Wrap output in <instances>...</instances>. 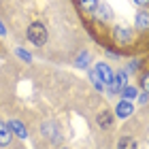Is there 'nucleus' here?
Returning a JSON list of instances; mask_svg holds the SVG:
<instances>
[{
    "mask_svg": "<svg viewBox=\"0 0 149 149\" xmlns=\"http://www.w3.org/2000/svg\"><path fill=\"white\" fill-rule=\"evenodd\" d=\"M26 34H28V40H30L32 45H36V47H43L47 43V28H45L43 24H38V22L30 24Z\"/></svg>",
    "mask_w": 149,
    "mask_h": 149,
    "instance_id": "1",
    "label": "nucleus"
},
{
    "mask_svg": "<svg viewBox=\"0 0 149 149\" xmlns=\"http://www.w3.org/2000/svg\"><path fill=\"white\" fill-rule=\"evenodd\" d=\"M111 79H113V70L109 68V64L98 62V64L92 68V81H94V83H102V85H107Z\"/></svg>",
    "mask_w": 149,
    "mask_h": 149,
    "instance_id": "2",
    "label": "nucleus"
},
{
    "mask_svg": "<svg viewBox=\"0 0 149 149\" xmlns=\"http://www.w3.org/2000/svg\"><path fill=\"white\" fill-rule=\"evenodd\" d=\"M128 72L126 70H121V72H117V74H113V79L107 83V92L109 94H119L121 92V87H124L126 83H128Z\"/></svg>",
    "mask_w": 149,
    "mask_h": 149,
    "instance_id": "3",
    "label": "nucleus"
},
{
    "mask_svg": "<svg viewBox=\"0 0 149 149\" xmlns=\"http://www.w3.org/2000/svg\"><path fill=\"white\" fill-rule=\"evenodd\" d=\"M113 38L117 40L119 45H128L132 40V30L128 28V26H117V28L113 30Z\"/></svg>",
    "mask_w": 149,
    "mask_h": 149,
    "instance_id": "4",
    "label": "nucleus"
},
{
    "mask_svg": "<svg viewBox=\"0 0 149 149\" xmlns=\"http://www.w3.org/2000/svg\"><path fill=\"white\" fill-rule=\"evenodd\" d=\"M134 113V107H132V100H119L117 107H115V115L121 119H126V117H130V115Z\"/></svg>",
    "mask_w": 149,
    "mask_h": 149,
    "instance_id": "5",
    "label": "nucleus"
},
{
    "mask_svg": "<svg viewBox=\"0 0 149 149\" xmlns=\"http://www.w3.org/2000/svg\"><path fill=\"white\" fill-rule=\"evenodd\" d=\"M94 13H96V19H100V22H111L113 19V11L109 4H98Z\"/></svg>",
    "mask_w": 149,
    "mask_h": 149,
    "instance_id": "6",
    "label": "nucleus"
},
{
    "mask_svg": "<svg viewBox=\"0 0 149 149\" xmlns=\"http://www.w3.org/2000/svg\"><path fill=\"white\" fill-rule=\"evenodd\" d=\"M11 139H13V132H11L9 124L0 121V147H6V145H11Z\"/></svg>",
    "mask_w": 149,
    "mask_h": 149,
    "instance_id": "7",
    "label": "nucleus"
},
{
    "mask_svg": "<svg viewBox=\"0 0 149 149\" xmlns=\"http://www.w3.org/2000/svg\"><path fill=\"white\" fill-rule=\"evenodd\" d=\"M134 26H136L141 32L149 30V11H139L136 13V19H134Z\"/></svg>",
    "mask_w": 149,
    "mask_h": 149,
    "instance_id": "8",
    "label": "nucleus"
},
{
    "mask_svg": "<svg viewBox=\"0 0 149 149\" xmlns=\"http://www.w3.org/2000/svg\"><path fill=\"white\" fill-rule=\"evenodd\" d=\"M9 128H11V132L15 134V136H19V139H26V136H28V132H26V128H24V124H22L19 119H11Z\"/></svg>",
    "mask_w": 149,
    "mask_h": 149,
    "instance_id": "9",
    "label": "nucleus"
},
{
    "mask_svg": "<svg viewBox=\"0 0 149 149\" xmlns=\"http://www.w3.org/2000/svg\"><path fill=\"white\" fill-rule=\"evenodd\" d=\"M98 126L102 128V130H109V128L113 126V113H109V111L100 113L98 115Z\"/></svg>",
    "mask_w": 149,
    "mask_h": 149,
    "instance_id": "10",
    "label": "nucleus"
},
{
    "mask_svg": "<svg viewBox=\"0 0 149 149\" xmlns=\"http://www.w3.org/2000/svg\"><path fill=\"white\" fill-rule=\"evenodd\" d=\"M121 98H124V100H134V98H136L139 96V90H136V87H134V85H124V87H121Z\"/></svg>",
    "mask_w": 149,
    "mask_h": 149,
    "instance_id": "11",
    "label": "nucleus"
},
{
    "mask_svg": "<svg viewBox=\"0 0 149 149\" xmlns=\"http://www.w3.org/2000/svg\"><path fill=\"white\" fill-rule=\"evenodd\" d=\"M117 149H139V145L132 136H121L117 143Z\"/></svg>",
    "mask_w": 149,
    "mask_h": 149,
    "instance_id": "12",
    "label": "nucleus"
},
{
    "mask_svg": "<svg viewBox=\"0 0 149 149\" xmlns=\"http://www.w3.org/2000/svg\"><path fill=\"white\" fill-rule=\"evenodd\" d=\"M98 4H100V0H79L81 11H85V13H94Z\"/></svg>",
    "mask_w": 149,
    "mask_h": 149,
    "instance_id": "13",
    "label": "nucleus"
},
{
    "mask_svg": "<svg viewBox=\"0 0 149 149\" xmlns=\"http://www.w3.org/2000/svg\"><path fill=\"white\" fill-rule=\"evenodd\" d=\"M40 128H43V134H47V136H49V139H53V141L58 139V130H56V124H51V121H47V124H43Z\"/></svg>",
    "mask_w": 149,
    "mask_h": 149,
    "instance_id": "14",
    "label": "nucleus"
},
{
    "mask_svg": "<svg viewBox=\"0 0 149 149\" xmlns=\"http://www.w3.org/2000/svg\"><path fill=\"white\" fill-rule=\"evenodd\" d=\"M74 64H77L79 68H87V66H90V53L83 51V53H81V56L77 58V62H74Z\"/></svg>",
    "mask_w": 149,
    "mask_h": 149,
    "instance_id": "15",
    "label": "nucleus"
},
{
    "mask_svg": "<svg viewBox=\"0 0 149 149\" xmlns=\"http://www.w3.org/2000/svg\"><path fill=\"white\" fill-rule=\"evenodd\" d=\"M15 53H17V56H19V58H22V60H24V62H30V60H32V56H30V53H28V51H24V49H17Z\"/></svg>",
    "mask_w": 149,
    "mask_h": 149,
    "instance_id": "16",
    "label": "nucleus"
},
{
    "mask_svg": "<svg viewBox=\"0 0 149 149\" xmlns=\"http://www.w3.org/2000/svg\"><path fill=\"white\" fill-rule=\"evenodd\" d=\"M141 83H143V90L149 94V74H145V77H143V81H141Z\"/></svg>",
    "mask_w": 149,
    "mask_h": 149,
    "instance_id": "17",
    "label": "nucleus"
},
{
    "mask_svg": "<svg viewBox=\"0 0 149 149\" xmlns=\"http://www.w3.org/2000/svg\"><path fill=\"white\" fill-rule=\"evenodd\" d=\"M147 98H149V94L145 92V94H141V96H139V102H147Z\"/></svg>",
    "mask_w": 149,
    "mask_h": 149,
    "instance_id": "18",
    "label": "nucleus"
},
{
    "mask_svg": "<svg viewBox=\"0 0 149 149\" xmlns=\"http://www.w3.org/2000/svg\"><path fill=\"white\" fill-rule=\"evenodd\" d=\"M136 4H141V6H149V0H134Z\"/></svg>",
    "mask_w": 149,
    "mask_h": 149,
    "instance_id": "19",
    "label": "nucleus"
},
{
    "mask_svg": "<svg viewBox=\"0 0 149 149\" xmlns=\"http://www.w3.org/2000/svg\"><path fill=\"white\" fill-rule=\"evenodd\" d=\"M4 34H6V28H4V24L0 22V36H4Z\"/></svg>",
    "mask_w": 149,
    "mask_h": 149,
    "instance_id": "20",
    "label": "nucleus"
},
{
    "mask_svg": "<svg viewBox=\"0 0 149 149\" xmlns=\"http://www.w3.org/2000/svg\"><path fill=\"white\" fill-rule=\"evenodd\" d=\"M62 149H64V147H62Z\"/></svg>",
    "mask_w": 149,
    "mask_h": 149,
    "instance_id": "21",
    "label": "nucleus"
}]
</instances>
